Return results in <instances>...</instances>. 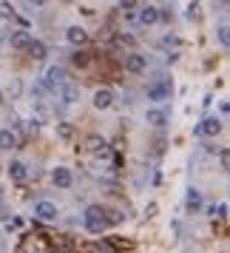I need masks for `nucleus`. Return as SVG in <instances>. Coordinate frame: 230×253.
<instances>
[{
  "instance_id": "4be33fe9",
  "label": "nucleus",
  "mask_w": 230,
  "mask_h": 253,
  "mask_svg": "<svg viewBox=\"0 0 230 253\" xmlns=\"http://www.w3.org/2000/svg\"><path fill=\"white\" fill-rule=\"evenodd\" d=\"M74 63H77V66H88V54L77 51V54H74Z\"/></svg>"
},
{
  "instance_id": "4468645a",
  "label": "nucleus",
  "mask_w": 230,
  "mask_h": 253,
  "mask_svg": "<svg viewBox=\"0 0 230 253\" xmlns=\"http://www.w3.org/2000/svg\"><path fill=\"white\" fill-rule=\"evenodd\" d=\"M148 123L151 126H156V128H162L165 126V123H168V114H165V111H159V108H153V111H148Z\"/></svg>"
},
{
  "instance_id": "1a4fd4ad",
  "label": "nucleus",
  "mask_w": 230,
  "mask_h": 253,
  "mask_svg": "<svg viewBox=\"0 0 230 253\" xmlns=\"http://www.w3.org/2000/svg\"><path fill=\"white\" fill-rule=\"evenodd\" d=\"M51 182L57 185V188H71L74 176H71L69 168H54V171H51Z\"/></svg>"
},
{
  "instance_id": "aec40b11",
  "label": "nucleus",
  "mask_w": 230,
  "mask_h": 253,
  "mask_svg": "<svg viewBox=\"0 0 230 253\" xmlns=\"http://www.w3.org/2000/svg\"><path fill=\"white\" fill-rule=\"evenodd\" d=\"M63 100L66 103H77V88L74 85H63Z\"/></svg>"
},
{
  "instance_id": "423d86ee",
  "label": "nucleus",
  "mask_w": 230,
  "mask_h": 253,
  "mask_svg": "<svg viewBox=\"0 0 230 253\" xmlns=\"http://www.w3.org/2000/svg\"><path fill=\"white\" fill-rule=\"evenodd\" d=\"M66 37H69L71 46H85V43H88V32H85L82 26H69V29H66Z\"/></svg>"
},
{
  "instance_id": "f8f14e48",
  "label": "nucleus",
  "mask_w": 230,
  "mask_h": 253,
  "mask_svg": "<svg viewBox=\"0 0 230 253\" xmlns=\"http://www.w3.org/2000/svg\"><path fill=\"white\" fill-rule=\"evenodd\" d=\"M26 51H29V54H32L35 60H46V57H48V48H46V43H40V40H32Z\"/></svg>"
},
{
  "instance_id": "5701e85b",
  "label": "nucleus",
  "mask_w": 230,
  "mask_h": 253,
  "mask_svg": "<svg viewBox=\"0 0 230 253\" xmlns=\"http://www.w3.org/2000/svg\"><path fill=\"white\" fill-rule=\"evenodd\" d=\"M91 253H111V245H94V248H88Z\"/></svg>"
},
{
  "instance_id": "20e7f679",
  "label": "nucleus",
  "mask_w": 230,
  "mask_h": 253,
  "mask_svg": "<svg viewBox=\"0 0 230 253\" xmlns=\"http://www.w3.org/2000/svg\"><path fill=\"white\" fill-rule=\"evenodd\" d=\"M35 216L43 219V222H54V219H57V205L48 202V199H43V202H37L35 205Z\"/></svg>"
},
{
  "instance_id": "a211bd4d",
  "label": "nucleus",
  "mask_w": 230,
  "mask_h": 253,
  "mask_svg": "<svg viewBox=\"0 0 230 253\" xmlns=\"http://www.w3.org/2000/svg\"><path fill=\"white\" fill-rule=\"evenodd\" d=\"M14 142H17V137L12 131H0V148H12Z\"/></svg>"
},
{
  "instance_id": "393cba45",
  "label": "nucleus",
  "mask_w": 230,
  "mask_h": 253,
  "mask_svg": "<svg viewBox=\"0 0 230 253\" xmlns=\"http://www.w3.org/2000/svg\"><path fill=\"white\" fill-rule=\"evenodd\" d=\"M188 17H191V20H199V9H196V6H191V9H188Z\"/></svg>"
},
{
  "instance_id": "6e6552de",
  "label": "nucleus",
  "mask_w": 230,
  "mask_h": 253,
  "mask_svg": "<svg viewBox=\"0 0 230 253\" xmlns=\"http://www.w3.org/2000/svg\"><path fill=\"white\" fill-rule=\"evenodd\" d=\"M145 69H148V60L142 57V54H128L125 57V71H131V74H142Z\"/></svg>"
},
{
  "instance_id": "ddd939ff",
  "label": "nucleus",
  "mask_w": 230,
  "mask_h": 253,
  "mask_svg": "<svg viewBox=\"0 0 230 253\" xmlns=\"http://www.w3.org/2000/svg\"><path fill=\"white\" fill-rule=\"evenodd\" d=\"M156 20H159V12H156L153 6H145V9L139 12V23L142 26H153Z\"/></svg>"
},
{
  "instance_id": "412c9836",
  "label": "nucleus",
  "mask_w": 230,
  "mask_h": 253,
  "mask_svg": "<svg viewBox=\"0 0 230 253\" xmlns=\"http://www.w3.org/2000/svg\"><path fill=\"white\" fill-rule=\"evenodd\" d=\"M210 216H213V219H225V216H228V205H213V208H210Z\"/></svg>"
},
{
  "instance_id": "cd10ccee",
  "label": "nucleus",
  "mask_w": 230,
  "mask_h": 253,
  "mask_svg": "<svg viewBox=\"0 0 230 253\" xmlns=\"http://www.w3.org/2000/svg\"><path fill=\"white\" fill-rule=\"evenodd\" d=\"M29 3H32V6H37V9H40V6H46V0H29Z\"/></svg>"
},
{
  "instance_id": "a878e982",
  "label": "nucleus",
  "mask_w": 230,
  "mask_h": 253,
  "mask_svg": "<svg viewBox=\"0 0 230 253\" xmlns=\"http://www.w3.org/2000/svg\"><path fill=\"white\" fill-rule=\"evenodd\" d=\"M119 43H125V46H134V37H131V35H122V37H119Z\"/></svg>"
},
{
  "instance_id": "9d476101",
  "label": "nucleus",
  "mask_w": 230,
  "mask_h": 253,
  "mask_svg": "<svg viewBox=\"0 0 230 253\" xmlns=\"http://www.w3.org/2000/svg\"><path fill=\"white\" fill-rule=\"evenodd\" d=\"M9 43H12V48H17V51H26L29 43H32V37H29V32H14V35L9 37Z\"/></svg>"
},
{
  "instance_id": "f257e3e1",
  "label": "nucleus",
  "mask_w": 230,
  "mask_h": 253,
  "mask_svg": "<svg viewBox=\"0 0 230 253\" xmlns=\"http://www.w3.org/2000/svg\"><path fill=\"white\" fill-rule=\"evenodd\" d=\"M108 228V222H105V213L103 208H85V230H91V233H103Z\"/></svg>"
},
{
  "instance_id": "b1692460",
  "label": "nucleus",
  "mask_w": 230,
  "mask_h": 253,
  "mask_svg": "<svg viewBox=\"0 0 230 253\" xmlns=\"http://www.w3.org/2000/svg\"><path fill=\"white\" fill-rule=\"evenodd\" d=\"M119 3V9H134L137 6V0H116Z\"/></svg>"
},
{
  "instance_id": "39448f33",
  "label": "nucleus",
  "mask_w": 230,
  "mask_h": 253,
  "mask_svg": "<svg viewBox=\"0 0 230 253\" xmlns=\"http://www.w3.org/2000/svg\"><path fill=\"white\" fill-rule=\"evenodd\" d=\"M219 131H222V120L219 117H205L202 126H199V134L202 137H219Z\"/></svg>"
},
{
  "instance_id": "f3484780",
  "label": "nucleus",
  "mask_w": 230,
  "mask_h": 253,
  "mask_svg": "<svg viewBox=\"0 0 230 253\" xmlns=\"http://www.w3.org/2000/svg\"><path fill=\"white\" fill-rule=\"evenodd\" d=\"M216 37H219V43H222L225 48L230 46V29H228V23H222V26L216 29Z\"/></svg>"
},
{
  "instance_id": "c85d7f7f",
  "label": "nucleus",
  "mask_w": 230,
  "mask_h": 253,
  "mask_svg": "<svg viewBox=\"0 0 230 253\" xmlns=\"http://www.w3.org/2000/svg\"><path fill=\"white\" fill-rule=\"evenodd\" d=\"M51 253H74V251H66V248H54Z\"/></svg>"
},
{
  "instance_id": "2eb2a0df",
  "label": "nucleus",
  "mask_w": 230,
  "mask_h": 253,
  "mask_svg": "<svg viewBox=\"0 0 230 253\" xmlns=\"http://www.w3.org/2000/svg\"><path fill=\"white\" fill-rule=\"evenodd\" d=\"M57 137L63 139V142L74 139V126H71V123H57Z\"/></svg>"
},
{
  "instance_id": "7ed1b4c3",
  "label": "nucleus",
  "mask_w": 230,
  "mask_h": 253,
  "mask_svg": "<svg viewBox=\"0 0 230 253\" xmlns=\"http://www.w3.org/2000/svg\"><path fill=\"white\" fill-rule=\"evenodd\" d=\"M63 83H66V74H63V69H60V66L46 69V74H43V85H46V88H51V91H54V88H60Z\"/></svg>"
},
{
  "instance_id": "c756f323",
  "label": "nucleus",
  "mask_w": 230,
  "mask_h": 253,
  "mask_svg": "<svg viewBox=\"0 0 230 253\" xmlns=\"http://www.w3.org/2000/svg\"><path fill=\"white\" fill-rule=\"evenodd\" d=\"M219 9H228V0H219Z\"/></svg>"
},
{
  "instance_id": "0eeeda50",
  "label": "nucleus",
  "mask_w": 230,
  "mask_h": 253,
  "mask_svg": "<svg viewBox=\"0 0 230 253\" xmlns=\"http://www.w3.org/2000/svg\"><path fill=\"white\" fill-rule=\"evenodd\" d=\"M111 103H114V91L111 88H97L94 91V108L105 111V108H111Z\"/></svg>"
},
{
  "instance_id": "bb28decb",
  "label": "nucleus",
  "mask_w": 230,
  "mask_h": 253,
  "mask_svg": "<svg viewBox=\"0 0 230 253\" xmlns=\"http://www.w3.org/2000/svg\"><path fill=\"white\" fill-rule=\"evenodd\" d=\"M219 111H222V114H228V111H230V105H228V100H222V103H219Z\"/></svg>"
},
{
  "instance_id": "9b49d317",
  "label": "nucleus",
  "mask_w": 230,
  "mask_h": 253,
  "mask_svg": "<svg viewBox=\"0 0 230 253\" xmlns=\"http://www.w3.org/2000/svg\"><path fill=\"white\" fill-rule=\"evenodd\" d=\"M9 176H12L14 182H23L26 176H29V168H26V162H9Z\"/></svg>"
},
{
  "instance_id": "f03ea898",
  "label": "nucleus",
  "mask_w": 230,
  "mask_h": 253,
  "mask_svg": "<svg viewBox=\"0 0 230 253\" xmlns=\"http://www.w3.org/2000/svg\"><path fill=\"white\" fill-rule=\"evenodd\" d=\"M171 91H173V83L171 80H159V83H151V85H148V97H151V100H156V103L168 100Z\"/></svg>"
},
{
  "instance_id": "6ab92c4d",
  "label": "nucleus",
  "mask_w": 230,
  "mask_h": 253,
  "mask_svg": "<svg viewBox=\"0 0 230 253\" xmlns=\"http://www.w3.org/2000/svg\"><path fill=\"white\" fill-rule=\"evenodd\" d=\"M85 148H88V151H105V139L103 137H88Z\"/></svg>"
},
{
  "instance_id": "dca6fc26",
  "label": "nucleus",
  "mask_w": 230,
  "mask_h": 253,
  "mask_svg": "<svg viewBox=\"0 0 230 253\" xmlns=\"http://www.w3.org/2000/svg\"><path fill=\"white\" fill-rule=\"evenodd\" d=\"M199 208H202V194L196 188H191L188 191V211H199Z\"/></svg>"
}]
</instances>
